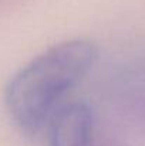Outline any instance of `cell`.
Wrapping results in <instances>:
<instances>
[{
	"label": "cell",
	"mask_w": 145,
	"mask_h": 146,
	"mask_svg": "<svg viewBox=\"0 0 145 146\" xmlns=\"http://www.w3.org/2000/svg\"><path fill=\"white\" fill-rule=\"evenodd\" d=\"M50 146H93L94 115L84 102L64 104L47 125Z\"/></svg>",
	"instance_id": "7a4b0ae2"
},
{
	"label": "cell",
	"mask_w": 145,
	"mask_h": 146,
	"mask_svg": "<svg viewBox=\"0 0 145 146\" xmlns=\"http://www.w3.org/2000/svg\"><path fill=\"white\" fill-rule=\"evenodd\" d=\"M96 61L94 43L74 38L50 47L23 65L4 91V106L13 123L29 136L47 128L53 115Z\"/></svg>",
	"instance_id": "6da1fadb"
}]
</instances>
